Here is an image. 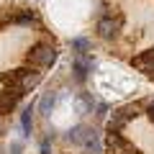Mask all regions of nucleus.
I'll list each match as a JSON object with an SVG mask.
<instances>
[{"mask_svg": "<svg viewBox=\"0 0 154 154\" xmlns=\"http://www.w3.org/2000/svg\"><path fill=\"white\" fill-rule=\"evenodd\" d=\"M0 80H3V85H5V88L16 90V93L23 98L26 93H31V90L41 82V72H38L36 67L26 64V67H18V69L3 72V75H0Z\"/></svg>", "mask_w": 154, "mask_h": 154, "instance_id": "obj_1", "label": "nucleus"}, {"mask_svg": "<svg viewBox=\"0 0 154 154\" xmlns=\"http://www.w3.org/2000/svg\"><path fill=\"white\" fill-rule=\"evenodd\" d=\"M57 57H59V51H57V46L51 41H36L26 51V64L36 67V69H46V67H51L57 62Z\"/></svg>", "mask_w": 154, "mask_h": 154, "instance_id": "obj_2", "label": "nucleus"}, {"mask_svg": "<svg viewBox=\"0 0 154 154\" xmlns=\"http://www.w3.org/2000/svg\"><path fill=\"white\" fill-rule=\"evenodd\" d=\"M121 28H123L121 13H105V16H98V21H95V33L103 41H116L121 36Z\"/></svg>", "mask_w": 154, "mask_h": 154, "instance_id": "obj_3", "label": "nucleus"}, {"mask_svg": "<svg viewBox=\"0 0 154 154\" xmlns=\"http://www.w3.org/2000/svg\"><path fill=\"white\" fill-rule=\"evenodd\" d=\"M139 113H141V103H126V105H121V108H116L113 113H110L105 128H108V131H121V128L126 126L128 121H134Z\"/></svg>", "mask_w": 154, "mask_h": 154, "instance_id": "obj_4", "label": "nucleus"}, {"mask_svg": "<svg viewBox=\"0 0 154 154\" xmlns=\"http://www.w3.org/2000/svg\"><path fill=\"white\" fill-rule=\"evenodd\" d=\"M103 149L108 154H134V152H136V149L131 146V141H126V139L121 136V131H108Z\"/></svg>", "mask_w": 154, "mask_h": 154, "instance_id": "obj_5", "label": "nucleus"}, {"mask_svg": "<svg viewBox=\"0 0 154 154\" xmlns=\"http://www.w3.org/2000/svg\"><path fill=\"white\" fill-rule=\"evenodd\" d=\"M93 69H95L93 54H75V59H72V72H75V80H77V82H85Z\"/></svg>", "mask_w": 154, "mask_h": 154, "instance_id": "obj_6", "label": "nucleus"}, {"mask_svg": "<svg viewBox=\"0 0 154 154\" xmlns=\"http://www.w3.org/2000/svg\"><path fill=\"white\" fill-rule=\"evenodd\" d=\"M13 26H36V28H44V23H41V16H38V11H31V8H16L13 11V18H11Z\"/></svg>", "mask_w": 154, "mask_h": 154, "instance_id": "obj_7", "label": "nucleus"}, {"mask_svg": "<svg viewBox=\"0 0 154 154\" xmlns=\"http://www.w3.org/2000/svg\"><path fill=\"white\" fill-rule=\"evenodd\" d=\"M131 67L139 69V72H144L149 80H154V49H144L136 57H131Z\"/></svg>", "mask_w": 154, "mask_h": 154, "instance_id": "obj_8", "label": "nucleus"}, {"mask_svg": "<svg viewBox=\"0 0 154 154\" xmlns=\"http://www.w3.org/2000/svg\"><path fill=\"white\" fill-rule=\"evenodd\" d=\"M18 100H21V95H18L16 90L3 88V90H0V116H5V113H11V110H16V108H18Z\"/></svg>", "mask_w": 154, "mask_h": 154, "instance_id": "obj_9", "label": "nucleus"}, {"mask_svg": "<svg viewBox=\"0 0 154 154\" xmlns=\"http://www.w3.org/2000/svg\"><path fill=\"white\" fill-rule=\"evenodd\" d=\"M90 134H93V126H85V123H77L75 128H69V131H67V141L82 149V144L88 141V136H90Z\"/></svg>", "mask_w": 154, "mask_h": 154, "instance_id": "obj_10", "label": "nucleus"}, {"mask_svg": "<svg viewBox=\"0 0 154 154\" xmlns=\"http://www.w3.org/2000/svg\"><path fill=\"white\" fill-rule=\"evenodd\" d=\"M57 100H59V93H54V90H49V93H46L44 98L38 100V113H41V116H49L51 110H54Z\"/></svg>", "mask_w": 154, "mask_h": 154, "instance_id": "obj_11", "label": "nucleus"}, {"mask_svg": "<svg viewBox=\"0 0 154 154\" xmlns=\"http://www.w3.org/2000/svg\"><path fill=\"white\" fill-rule=\"evenodd\" d=\"M82 152L85 154H100L103 152V141H100V134L93 128V134L88 136V141L82 144Z\"/></svg>", "mask_w": 154, "mask_h": 154, "instance_id": "obj_12", "label": "nucleus"}, {"mask_svg": "<svg viewBox=\"0 0 154 154\" xmlns=\"http://www.w3.org/2000/svg\"><path fill=\"white\" fill-rule=\"evenodd\" d=\"M21 128H23V136H31V131H33V103L23 108V113H21Z\"/></svg>", "mask_w": 154, "mask_h": 154, "instance_id": "obj_13", "label": "nucleus"}, {"mask_svg": "<svg viewBox=\"0 0 154 154\" xmlns=\"http://www.w3.org/2000/svg\"><path fill=\"white\" fill-rule=\"evenodd\" d=\"M72 51L75 54H90L93 51V41L85 38V36H75L72 38Z\"/></svg>", "mask_w": 154, "mask_h": 154, "instance_id": "obj_14", "label": "nucleus"}, {"mask_svg": "<svg viewBox=\"0 0 154 154\" xmlns=\"http://www.w3.org/2000/svg\"><path fill=\"white\" fill-rule=\"evenodd\" d=\"M95 98L90 93H80V98H77V108H80V113H93L95 110Z\"/></svg>", "mask_w": 154, "mask_h": 154, "instance_id": "obj_15", "label": "nucleus"}, {"mask_svg": "<svg viewBox=\"0 0 154 154\" xmlns=\"http://www.w3.org/2000/svg\"><path fill=\"white\" fill-rule=\"evenodd\" d=\"M51 139H54L51 134L41 139V144H38V152H41V154H51Z\"/></svg>", "mask_w": 154, "mask_h": 154, "instance_id": "obj_16", "label": "nucleus"}, {"mask_svg": "<svg viewBox=\"0 0 154 154\" xmlns=\"http://www.w3.org/2000/svg\"><path fill=\"white\" fill-rule=\"evenodd\" d=\"M21 152H23V144L21 141H13L11 149H8V154H21Z\"/></svg>", "mask_w": 154, "mask_h": 154, "instance_id": "obj_17", "label": "nucleus"}, {"mask_svg": "<svg viewBox=\"0 0 154 154\" xmlns=\"http://www.w3.org/2000/svg\"><path fill=\"white\" fill-rule=\"evenodd\" d=\"M146 116H149V118H152V123H154V100H152V103L146 105Z\"/></svg>", "mask_w": 154, "mask_h": 154, "instance_id": "obj_18", "label": "nucleus"}, {"mask_svg": "<svg viewBox=\"0 0 154 154\" xmlns=\"http://www.w3.org/2000/svg\"><path fill=\"white\" fill-rule=\"evenodd\" d=\"M5 134V121H3V116H0V136Z\"/></svg>", "mask_w": 154, "mask_h": 154, "instance_id": "obj_19", "label": "nucleus"}, {"mask_svg": "<svg viewBox=\"0 0 154 154\" xmlns=\"http://www.w3.org/2000/svg\"><path fill=\"white\" fill-rule=\"evenodd\" d=\"M134 154H141V152H139V149H136V152H134Z\"/></svg>", "mask_w": 154, "mask_h": 154, "instance_id": "obj_20", "label": "nucleus"}]
</instances>
